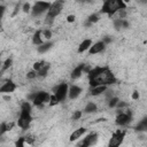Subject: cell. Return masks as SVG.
<instances>
[{"label": "cell", "instance_id": "1", "mask_svg": "<svg viewBox=\"0 0 147 147\" xmlns=\"http://www.w3.org/2000/svg\"><path fill=\"white\" fill-rule=\"evenodd\" d=\"M116 83V77L114 76V74L109 70V68L107 67V69L105 71H102L100 75H98L96 77H94L93 79L90 80V85L92 87H96V86H107L109 84H114Z\"/></svg>", "mask_w": 147, "mask_h": 147}, {"label": "cell", "instance_id": "2", "mask_svg": "<svg viewBox=\"0 0 147 147\" xmlns=\"http://www.w3.org/2000/svg\"><path fill=\"white\" fill-rule=\"evenodd\" d=\"M32 121V117H31V106L28 101L23 102L22 103V107H21V115H20V118L17 121V125L25 130L29 127L30 123Z\"/></svg>", "mask_w": 147, "mask_h": 147}, {"label": "cell", "instance_id": "3", "mask_svg": "<svg viewBox=\"0 0 147 147\" xmlns=\"http://www.w3.org/2000/svg\"><path fill=\"white\" fill-rule=\"evenodd\" d=\"M125 7H126V5L122 0H107V1L103 2L101 11L107 14V15H109V16H111L115 13H117L118 10L125 9Z\"/></svg>", "mask_w": 147, "mask_h": 147}, {"label": "cell", "instance_id": "4", "mask_svg": "<svg viewBox=\"0 0 147 147\" xmlns=\"http://www.w3.org/2000/svg\"><path fill=\"white\" fill-rule=\"evenodd\" d=\"M63 1H55V2H52L49 9L47 10V15H46V21L47 22H51L53 18H55L62 10V7H63Z\"/></svg>", "mask_w": 147, "mask_h": 147}, {"label": "cell", "instance_id": "5", "mask_svg": "<svg viewBox=\"0 0 147 147\" xmlns=\"http://www.w3.org/2000/svg\"><path fill=\"white\" fill-rule=\"evenodd\" d=\"M124 138H125V131H123V130H117V131H115V132L111 134L110 140H109L107 147H119V146L122 145Z\"/></svg>", "mask_w": 147, "mask_h": 147}, {"label": "cell", "instance_id": "6", "mask_svg": "<svg viewBox=\"0 0 147 147\" xmlns=\"http://www.w3.org/2000/svg\"><path fill=\"white\" fill-rule=\"evenodd\" d=\"M51 5H52L51 2H42V1L36 2L33 5V7H32V15L33 16H39L40 14L45 13L46 10H48Z\"/></svg>", "mask_w": 147, "mask_h": 147}, {"label": "cell", "instance_id": "7", "mask_svg": "<svg viewBox=\"0 0 147 147\" xmlns=\"http://www.w3.org/2000/svg\"><path fill=\"white\" fill-rule=\"evenodd\" d=\"M54 92H55L54 95L56 96V99L59 100V102L60 101H63L65 99L67 94H68V85L65 83H62L57 87L54 88Z\"/></svg>", "mask_w": 147, "mask_h": 147}, {"label": "cell", "instance_id": "8", "mask_svg": "<svg viewBox=\"0 0 147 147\" xmlns=\"http://www.w3.org/2000/svg\"><path fill=\"white\" fill-rule=\"evenodd\" d=\"M49 98L51 95L47 93V92H39V93H36L32 101H33V105L34 106H41L42 103H46L49 101Z\"/></svg>", "mask_w": 147, "mask_h": 147}, {"label": "cell", "instance_id": "9", "mask_svg": "<svg viewBox=\"0 0 147 147\" xmlns=\"http://www.w3.org/2000/svg\"><path fill=\"white\" fill-rule=\"evenodd\" d=\"M96 141H98V134L95 132H92L84 138V140L79 145V147H92L96 144Z\"/></svg>", "mask_w": 147, "mask_h": 147}, {"label": "cell", "instance_id": "10", "mask_svg": "<svg viewBox=\"0 0 147 147\" xmlns=\"http://www.w3.org/2000/svg\"><path fill=\"white\" fill-rule=\"evenodd\" d=\"M131 119V113L130 111H126V113H119L116 117V124L119 125V126H123V125H126Z\"/></svg>", "mask_w": 147, "mask_h": 147}, {"label": "cell", "instance_id": "11", "mask_svg": "<svg viewBox=\"0 0 147 147\" xmlns=\"http://www.w3.org/2000/svg\"><path fill=\"white\" fill-rule=\"evenodd\" d=\"M15 88H16V84L14 83V82H11V80H7L1 87H0V93H11V92H14L15 91Z\"/></svg>", "mask_w": 147, "mask_h": 147}, {"label": "cell", "instance_id": "12", "mask_svg": "<svg viewBox=\"0 0 147 147\" xmlns=\"http://www.w3.org/2000/svg\"><path fill=\"white\" fill-rule=\"evenodd\" d=\"M105 47H106V45L103 44V41H98V42H95L94 45H92V46L90 47V54L92 55V54L101 53V52L105 49Z\"/></svg>", "mask_w": 147, "mask_h": 147}, {"label": "cell", "instance_id": "13", "mask_svg": "<svg viewBox=\"0 0 147 147\" xmlns=\"http://www.w3.org/2000/svg\"><path fill=\"white\" fill-rule=\"evenodd\" d=\"M85 132H86V129H84V127H79V129L75 130V131L70 134L69 140H70V141H75V140H77V139H78V138H80Z\"/></svg>", "mask_w": 147, "mask_h": 147}, {"label": "cell", "instance_id": "14", "mask_svg": "<svg viewBox=\"0 0 147 147\" xmlns=\"http://www.w3.org/2000/svg\"><path fill=\"white\" fill-rule=\"evenodd\" d=\"M68 93H69L70 99H76L82 93V88L79 86H77V85H74V86L70 87V90L68 91Z\"/></svg>", "mask_w": 147, "mask_h": 147}, {"label": "cell", "instance_id": "15", "mask_svg": "<svg viewBox=\"0 0 147 147\" xmlns=\"http://www.w3.org/2000/svg\"><path fill=\"white\" fill-rule=\"evenodd\" d=\"M91 45H92V40H91V39H85V40H83V41L80 42L79 47H78V53H83V52L87 51V49L91 47Z\"/></svg>", "mask_w": 147, "mask_h": 147}, {"label": "cell", "instance_id": "16", "mask_svg": "<svg viewBox=\"0 0 147 147\" xmlns=\"http://www.w3.org/2000/svg\"><path fill=\"white\" fill-rule=\"evenodd\" d=\"M84 65H85V64H79L78 67H76V68L74 69V71H72V74H71V78H72V79H76V78H78V77L82 76V74H83V71H84Z\"/></svg>", "mask_w": 147, "mask_h": 147}, {"label": "cell", "instance_id": "17", "mask_svg": "<svg viewBox=\"0 0 147 147\" xmlns=\"http://www.w3.org/2000/svg\"><path fill=\"white\" fill-rule=\"evenodd\" d=\"M32 42H33L34 45H37V46H40V45L44 44L42 38H41V31H37V32L33 34V37H32Z\"/></svg>", "mask_w": 147, "mask_h": 147}, {"label": "cell", "instance_id": "18", "mask_svg": "<svg viewBox=\"0 0 147 147\" xmlns=\"http://www.w3.org/2000/svg\"><path fill=\"white\" fill-rule=\"evenodd\" d=\"M106 90H107V86H96V87H92L91 94H92V95H99V94L103 93Z\"/></svg>", "mask_w": 147, "mask_h": 147}, {"label": "cell", "instance_id": "19", "mask_svg": "<svg viewBox=\"0 0 147 147\" xmlns=\"http://www.w3.org/2000/svg\"><path fill=\"white\" fill-rule=\"evenodd\" d=\"M48 69H49V64H48V63H45V65L37 72V75H38L39 77H45V76L47 75V72H48Z\"/></svg>", "mask_w": 147, "mask_h": 147}, {"label": "cell", "instance_id": "20", "mask_svg": "<svg viewBox=\"0 0 147 147\" xmlns=\"http://www.w3.org/2000/svg\"><path fill=\"white\" fill-rule=\"evenodd\" d=\"M52 47V42H47V44H42L40 46H38V52L39 53H45L46 51H48Z\"/></svg>", "mask_w": 147, "mask_h": 147}, {"label": "cell", "instance_id": "21", "mask_svg": "<svg viewBox=\"0 0 147 147\" xmlns=\"http://www.w3.org/2000/svg\"><path fill=\"white\" fill-rule=\"evenodd\" d=\"M84 110H85V113H94L96 110V105L93 103V102H90V103L86 105Z\"/></svg>", "mask_w": 147, "mask_h": 147}, {"label": "cell", "instance_id": "22", "mask_svg": "<svg viewBox=\"0 0 147 147\" xmlns=\"http://www.w3.org/2000/svg\"><path fill=\"white\" fill-rule=\"evenodd\" d=\"M138 131H145V130H147V118H144L138 125H137V127H136Z\"/></svg>", "mask_w": 147, "mask_h": 147}, {"label": "cell", "instance_id": "23", "mask_svg": "<svg viewBox=\"0 0 147 147\" xmlns=\"http://www.w3.org/2000/svg\"><path fill=\"white\" fill-rule=\"evenodd\" d=\"M44 65H45V62H44V61H38V62H34V63H33V70L38 72V71H39V70H40V69H41Z\"/></svg>", "mask_w": 147, "mask_h": 147}, {"label": "cell", "instance_id": "24", "mask_svg": "<svg viewBox=\"0 0 147 147\" xmlns=\"http://www.w3.org/2000/svg\"><path fill=\"white\" fill-rule=\"evenodd\" d=\"M24 144H25V141H24V137H21V138H18V139L16 140V142H15V147H24Z\"/></svg>", "mask_w": 147, "mask_h": 147}, {"label": "cell", "instance_id": "25", "mask_svg": "<svg viewBox=\"0 0 147 147\" xmlns=\"http://www.w3.org/2000/svg\"><path fill=\"white\" fill-rule=\"evenodd\" d=\"M24 141L28 145H32L34 142V137L33 136H26V137H24Z\"/></svg>", "mask_w": 147, "mask_h": 147}, {"label": "cell", "instance_id": "26", "mask_svg": "<svg viewBox=\"0 0 147 147\" xmlns=\"http://www.w3.org/2000/svg\"><path fill=\"white\" fill-rule=\"evenodd\" d=\"M98 21H99V16L95 15V14H93V15H91V16L88 17V23H90V24L95 23V22H98Z\"/></svg>", "mask_w": 147, "mask_h": 147}, {"label": "cell", "instance_id": "27", "mask_svg": "<svg viewBox=\"0 0 147 147\" xmlns=\"http://www.w3.org/2000/svg\"><path fill=\"white\" fill-rule=\"evenodd\" d=\"M49 106H55V105H57L59 103V100L56 99V96L55 95H51V98H49Z\"/></svg>", "mask_w": 147, "mask_h": 147}, {"label": "cell", "instance_id": "28", "mask_svg": "<svg viewBox=\"0 0 147 147\" xmlns=\"http://www.w3.org/2000/svg\"><path fill=\"white\" fill-rule=\"evenodd\" d=\"M11 62H13V61H11V59H7V60L5 61V63H3L2 70H3V71H5V70H7V69H8V68L11 65Z\"/></svg>", "mask_w": 147, "mask_h": 147}, {"label": "cell", "instance_id": "29", "mask_svg": "<svg viewBox=\"0 0 147 147\" xmlns=\"http://www.w3.org/2000/svg\"><path fill=\"white\" fill-rule=\"evenodd\" d=\"M114 24H115V28H116V29L122 28V26H123V18H117V20H115Z\"/></svg>", "mask_w": 147, "mask_h": 147}, {"label": "cell", "instance_id": "30", "mask_svg": "<svg viewBox=\"0 0 147 147\" xmlns=\"http://www.w3.org/2000/svg\"><path fill=\"white\" fill-rule=\"evenodd\" d=\"M117 103H118V99H117V98H113V99H110V101H109V107H110V108H114V107H116Z\"/></svg>", "mask_w": 147, "mask_h": 147}, {"label": "cell", "instance_id": "31", "mask_svg": "<svg viewBox=\"0 0 147 147\" xmlns=\"http://www.w3.org/2000/svg\"><path fill=\"white\" fill-rule=\"evenodd\" d=\"M82 115H83V113L80 111V110H76L75 113H74V115H72V119H79L80 117H82Z\"/></svg>", "mask_w": 147, "mask_h": 147}, {"label": "cell", "instance_id": "32", "mask_svg": "<svg viewBox=\"0 0 147 147\" xmlns=\"http://www.w3.org/2000/svg\"><path fill=\"white\" fill-rule=\"evenodd\" d=\"M26 76H28V78H29V79H33V78H36L38 75H37V71L31 70V71H29V72H28V75H26Z\"/></svg>", "mask_w": 147, "mask_h": 147}, {"label": "cell", "instance_id": "33", "mask_svg": "<svg viewBox=\"0 0 147 147\" xmlns=\"http://www.w3.org/2000/svg\"><path fill=\"white\" fill-rule=\"evenodd\" d=\"M41 33H42V36H44L46 39H51V38H52V32H51L49 30H44Z\"/></svg>", "mask_w": 147, "mask_h": 147}, {"label": "cell", "instance_id": "34", "mask_svg": "<svg viewBox=\"0 0 147 147\" xmlns=\"http://www.w3.org/2000/svg\"><path fill=\"white\" fill-rule=\"evenodd\" d=\"M5 132H7V129H6V122H3V123L0 124V134H3Z\"/></svg>", "mask_w": 147, "mask_h": 147}, {"label": "cell", "instance_id": "35", "mask_svg": "<svg viewBox=\"0 0 147 147\" xmlns=\"http://www.w3.org/2000/svg\"><path fill=\"white\" fill-rule=\"evenodd\" d=\"M30 3H24L23 5V11H25V13H28L29 10H30Z\"/></svg>", "mask_w": 147, "mask_h": 147}, {"label": "cell", "instance_id": "36", "mask_svg": "<svg viewBox=\"0 0 147 147\" xmlns=\"http://www.w3.org/2000/svg\"><path fill=\"white\" fill-rule=\"evenodd\" d=\"M13 126H14V122H10V123H6V129H7V131H10V130L13 129Z\"/></svg>", "mask_w": 147, "mask_h": 147}, {"label": "cell", "instance_id": "37", "mask_svg": "<svg viewBox=\"0 0 147 147\" xmlns=\"http://www.w3.org/2000/svg\"><path fill=\"white\" fill-rule=\"evenodd\" d=\"M132 99H133V100H138V99H139V92H138V91H134V92L132 93Z\"/></svg>", "mask_w": 147, "mask_h": 147}, {"label": "cell", "instance_id": "38", "mask_svg": "<svg viewBox=\"0 0 147 147\" xmlns=\"http://www.w3.org/2000/svg\"><path fill=\"white\" fill-rule=\"evenodd\" d=\"M75 18H76V17H75V15H69V16L67 17V21H68L69 23H72V22L75 21Z\"/></svg>", "mask_w": 147, "mask_h": 147}, {"label": "cell", "instance_id": "39", "mask_svg": "<svg viewBox=\"0 0 147 147\" xmlns=\"http://www.w3.org/2000/svg\"><path fill=\"white\" fill-rule=\"evenodd\" d=\"M116 106H117L118 108H123V107H125V106H126V103H125V102H119V101H118V103H117Z\"/></svg>", "mask_w": 147, "mask_h": 147}, {"label": "cell", "instance_id": "40", "mask_svg": "<svg viewBox=\"0 0 147 147\" xmlns=\"http://www.w3.org/2000/svg\"><path fill=\"white\" fill-rule=\"evenodd\" d=\"M3 11H5V7L0 5V20H1V17H2V15H3Z\"/></svg>", "mask_w": 147, "mask_h": 147}]
</instances>
